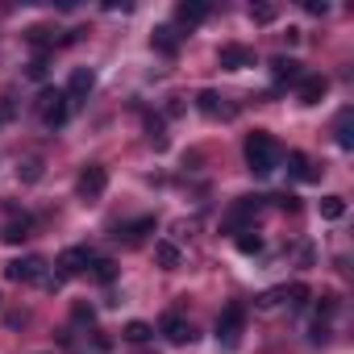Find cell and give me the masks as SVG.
<instances>
[{
    "instance_id": "cell-5",
    "label": "cell",
    "mask_w": 354,
    "mask_h": 354,
    "mask_svg": "<svg viewBox=\"0 0 354 354\" xmlns=\"http://www.w3.org/2000/svg\"><path fill=\"white\" fill-rule=\"evenodd\" d=\"M104 188H109V171H104L100 162H88V167L80 171V184H75V192H80L84 201H96Z\"/></svg>"
},
{
    "instance_id": "cell-3",
    "label": "cell",
    "mask_w": 354,
    "mask_h": 354,
    "mask_svg": "<svg viewBox=\"0 0 354 354\" xmlns=\"http://www.w3.org/2000/svg\"><path fill=\"white\" fill-rule=\"evenodd\" d=\"M5 275H9L13 283H42V279H46V259L26 254V259L9 263V267H5Z\"/></svg>"
},
{
    "instance_id": "cell-6",
    "label": "cell",
    "mask_w": 354,
    "mask_h": 354,
    "mask_svg": "<svg viewBox=\"0 0 354 354\" xmlns=\"http://www.w3.org/2000/svg\"><path fill=\"white\" fill-rule=\"evenodd\" d=\"M196 109H201L205 117H213V121H234V117H238V104H230L221 92H201V96H196Z\"/></svg>"
},
{
    "instance_id": "cell-20",
    "label": "cell",
    "mask_w": 354,
    "mask_h": 354,
    "mask_svg": "<svg viewBox=\"0 0 354 354\" xmlns=\"http://www.w3.org/2000/svg\"><path fill=\"white\" fill-rule=\"evenodd\" d=\"M154 46H158L162 55H175V50H180V34H175L171 26H158V30H154Z\"/></svg>"
},
{
    "instance_id": "cell-27",
    "label": "cell",
    "mask_w": 354,
    "mask_h": 354,
    "mask_svg": "<svg viewBox=\"0 0 354 354\" xmlns=\"http://www.w3.org/2000/svg\"><path fill=\"white\" fill-rule=\"evenodd\" d=\"M279 300H283V288H271V292H263V296H259L254 304H259V308H275Z\"/></svg>"
},
{
    "instance_id": "cell-23",
    "label": "cell",
    "mask_w": 354,
    "mask_h": 354,
    "mask_svg": "<svg viewBox=\"0 0 354 354\" xmlns=\"http://www.w3.org/2000/svg\"><path fill=\"white\" fill-rule=\"evenodd\" d=\"M283 300H288L292 308H304V304L313 300V292H308V283H292V288H283Z\"/></svg>"
},
{
    "instance_id": "cell-30",
    "label": "cell",
    "mask_w": 354,
    "mask_h": 354,
    "mask_svg": "<svg viewBox=\"0 0 354 354\" xmlns=\"http://www.w3.org/2000/svg\"><path fill=\"white\" fill-rule=\"evenodd\" d=\"M21 175H26V180L34 184V180H38V175H42V162H38V158H34V162H26V171H21Z\"/></svg>"
},
{
    "instance_id": "cell-15",
    "label": "cell",
    "mask_w": 354,
    "mask_h": 354,
    "mask_svg": "<svg viewBox=\"0 0 354 354\" xmlns=\"http://www.w3.org/2000/svg\"><path fill=\"white\" fill-rule=\"evenodd\" d=\"M205 17H209V5H205V0H184V5L175 9V21H180V26H201Z\"/></svg>"
},
{
    "instance_id": "cell-26",
    "label": "cell",
    "mask_w": 354,
    "mask_h": 354,
    "mask_svg": "<svg viewBox=\"0 0 354 354\" xmlns=\"http://www.w3.org/2000/svg\"><path fill=\"white\" fill-rule=\"evenodd\" d=\"M250 17H254L259 26H271V21H275V5H254V9H250Z\"/></svg>"
},
{
    "instance_id": "cell-4",
    "label": "cell",
    "mask_w": 354,
    "mask_h": 354,
    "mask_svg": "<svg viewBox=\"0 0 354 354\" xmlns=\"http://www.w3.org/2000/svg\"><path fill=\"white\" fill-rule=\"evenodd\" d=\"M242 325H246L242 304H230V308L217 317V342H221V346H238V342H242Z\"/></svg>"
},
{
    "instance_id": "cell-8",
    "label": "cell",
    "mask_w": 354,
    "mask_h": 354,
    "mask_svg": "<svg viewBox=\"0 0 354 354\" xmlns=\"http://www.w3.org/2000/svg\"><path fill=\"white\" fill-rule=\"evenodd\" d=\"M221 67L225 71H246V67H254V50L250 46H238V42H230V46H221Z\"/></svg>"
},
{
    "instance_id": "cell-1",
    "label": "cell",
    "mask_w": 354,
    "mask_h": 354,
    "mask_svg": "<svg viewBox=\"0 0 354 354\" xmlns=\"http://www.w3.org/2000/svg\"><path fill=\"white\" fill-rule=\"evenodd\" d=\"M246 162H250L254 175H271V171L283 162V150H279V142H275L267 129H254V133L246 138Z\"/></svg>"
},
{
    "instance_id": "cell-21",
    "label": "cell",
    "mask_w": 354,
    "mask_h": 354,
    "mask_svg": "<svg viewBox=\"0 0 354 354\" xmlns=\"http://www.w3.org/2000/svg\"><path fill=\"white\" fill-rule=\"evenodd\" d=\"M350 121H354V113H350V109H342V113H337V146H342V150H350V146H354V129H350Z\"/></svg>"
},
{
    "instance_id": "cell-25",
    "label": "cell",
    "mask_w": 354,
    "mask_h": 354,
    "mask_svg": "<svg viewBox=\"0 0 354 354\" xmlns=\"http://www.w3.org/2000/svg\"><path fill=\"white\" fill-rule=\"evenodd\" d=\"M238 250H242V254H259V250H263V238H259V234H250V230H246V234H242V238H238Z\"/></svg>"
},
{
    "instance_id": "cell-22",
    "label": "cell",
    "mask_w": 354,
    "mask_h": 354,
    "mask_svg": "<svg viewBox=\"0 0 354 354\" xmlns=\"http://www.w3.org/2000/svg\"><path fill=\"white\" fill-rule=\"evenodd\" d=\"M321 217L325 221H342L346 217V196H321Z\"/></svg>"
},
{
    "instance_id": "cell-11",
    "label": "cell",
    "mask_w": 354,
    "mask_h": 354,
    "mask_svg": "<svg viewBox=\"0 0 354 354\" xmlns=\"http://www.w3.org/2000/svg\"><path fill=\"white\" fill-rule=\"evenodd\" d=\"M88 263H92V254L84 250V246H71V250H63V259H59V275L67 279V275H80V271H88Z\"/></svg>"
},
{
    "instance_id": "cell-17",
    "label": "cell",
    "mask_w": 354,
    "mask_h": 354,
    "mask_svg": "<svg viewBox=\"0 0 354 354\" xmlns=\"http://www.w3.org/2000/svg\"><path fill=\"white\" fill-rule=\"evenodd\" d=\"M271 75H275L279 84H300V75H304V71H300V63H296V59H275V63H271Z\"/></svg>"
},
{
    "instance_id": "cell-28",
    "label": "cell",
    "mask_w": 354,
    "mask_h": 354,
    "mask_svg": "<svg viewBox=\"0 0 354 354\" xmlns=\"http://www.w3.org/2000/svg\"><path fill=\"white\" fill-rule=\"evenodd\" d=\"M71 317H75V321H80V325H84V321H88V325H92V308H88V304H75V308H71Z\"/></svg>"
},
{
    "instance_id": "cell-29",
    "label": "cell",
    "mask_w": 354,
    "mask_h": 354,
    "mask_svg": "<svg viewBox=\"0 0 354 354\" xmlns=\"http://www.w3.org/2000/svg\"><path fill=\"white\" fill-rule=\"evenodd\" d=\"M308 337H313V342H329V325H325V321H317V325H313V333H308Z\"/></svg>"
},
{
    "instance_id": "cell-31",
    "label": "cell",
    "mask_w": 354,
    "mask_h": 354,
    "mask_svg": "<svg viewBox=\"0 0 354 354\" xmlns=\"http://www.w3.org/2000/svg\"><path fill=\"white\" fill-rule=\"evenodd\" d=\"M30 75H34V80H42V75H46V59H42V55L30 63Z\"/></svg>"
},
{
    "instance_id": "cell-14",
    "label": "cell",
    "mask_w": 354,
    "mask_h": 354,
    "mask_svg": "<svg viewBox=\"0 0 354 354\" xmlns=\"http://www.w3.org/2000/svg\"><path fill=\"white\" fill-rule=\"evenodd\" d=\"M254 213H259V196H242V201L234 205V213L225 217V230H242Z\"/></svg>"
},
{
    "instance_id": "cell-7",
    "label": "cell",
    "mask_w": 354,
    "mask_h": 354,
    "mask_svg": "<svg viewBox=\"0 0 354 354\" xmlns=\"http://www.w3.org/2000/svg\"><path fill=\"white\" fill-rule=\"evenodd\" d=\"M162 337H167L171 346H188V342H196V329H192V321H184L180 313H167V317H162Z\"/></svg>"
},
{
    "instance_id": "cell-32",
    "label": "cell",
    "mask_w": 354,
    "mask_h": 354,
    "mask_svg": "<svg viewBox=\"0 0 354 354\" xmlns=\"http://www.w3.org/2000/svg\"><path fill=\"white\" fill-rule=\"evenodd\" d=\"M304 9H308V13H317V17H321V13H325V9H329V5H325V0H304Z\"/></svg>"
},
{
    "instance_id": "cell-18",
    "label": "cell",
    "mask_w": 354,
    "mask_h": 354,
    "mask_svg": "<svg viewBox=\"0 0 354 354\" xmlns=\"http://www.w3.org/2000/svg\"><path fill=\"white\" fill-rule=\"evenodd\" d=\"M88 275H92L96 283H113V279H117V263H113V259H92V263H88Z\"/></svg>"
},
{
    "instance_id": "cell-16",
    "label": "cell",
    "mask_w": 354,
    "mask_h": 354,
    "mask_svg": "<svg viewBox=\"0 0 354 354\" xmlns=\"http://www.w3.org/2000/svg\"><path fill=\"white\" fill-rule=\"evenodd\" d=\"M30 225H34V221H30V217H26V213H21V217H13V221H9V225H5V234H0V238H5V242H9V246H21V242H26V238H30Z\"/></svg>"
},
{
    "instance_id": "cell-10",
    "label": "cell",
    "mask_w": 354,
    "mask_h": 354,
    "mask_svg": "<svg viewBox=\"0 0 354 354\" xmlns=\"http://www.w3.org/2000/svg\"><path fill=\"white\" fill-rule=\"evenodd\" d=\"M154 225H158L154 217H138V221H129V225H121V230H117V238H121L125 246H138V242H142L146 234H154Z\"/></svg>"
},
{
    "instance_id": "cell-33",
    "label": "cell",
    "mask_w": 354,
    "mask_h": 354,
    "mask_svg": "<svg viewBox=\"0 0 354 354\" xmlns=\"http://www.w3.org/2000/svg\"><path fill=\"white\" fill-rule=\"evenodd\" d=\"M333 308H337V296H321V313H325V317H329V313H333Z\"/></svg>"
},
{
    "instance_id": "cell-9",
    "label": "cell",
    "mask_w": 354,
    "mask_h": 354,
    "mask_svg": "<svg viewBox=\"0 0 354 354\" xmlns=\"http://www.w3.org/2000/svg\"><path fill=\"white\" fill-rule=\"evenodd\" d=\"M325 92H329V80H325V75H300V84H296L300 104H321Z\"/></svg>"
},
{
    "instance_id": "cell-12",
    "label": "cell",
    "mask_w": 354,
    "mask_h": 354,
    "mask_svg": "<svg viewBox=\"0 0 354 354\" xmlns=\"http://www.w3.org/2000/svg\"><path fill=\"white\" fill-rule=\"evenodd\" d=\"M288 171H292V180H300V184H313L317 175H321V171L308 162V154H300V150H292V154H288Z\"/></svg>"
},
{
    "instance_id": "cell-13",
    "label": "cell",
    "mask_w": 354,
    "mask_h": 354,
    "mask_svg": "<svg viewBox=\"0 0 354 354\" xmlns=\"http://www.w3.org/2000/svg\"><path fill=\"white\" fill-rule=\"evenodd\" d=\"M92 88H96V75H92L88 67H75V71H71V84H67V100H84Z\"/></svg>"
},
{
    "instance_id": "cell-2",
    "label": "cell",
    "mask_w": 354,
    "mask_h": 354,
    "mask_svg": "<svg viewBox=\"0 0 354 354\" xmlns=\"http://www.w3.org/2000/svg\"><path fill=\"white\" fill-rule=\"evenodd\" d=\"M38 113H42V121H46L50 129H59V125L67 121V113H71V100H67V92H59V88H46V92L38 96Z\"/></svg>"
},
{
    "instance_id": "cell-19",
    "label": "cell",
    "mask_w": 354,
    "mask_h": 354,
    "mask_svg": "<svg viewBox=\"0 0 354 354\" xmlns=\"http://www.w3.org/2000/svg\"><path fill=\"white\" fill-rule=\"evenodd\" d=\"M154 259H158V267L175 271V267H180V246H175V242H154Z\"/></svg>"
},
{
    "instance_id": "cell-24",
    "label": "cell",
    "mask_w": 354,
    "mask_h": 354,
    "mask_svg": "<svg viewBox=\"0 0 354 354\" xmlns=\"http://www.w3.org/2000/svg\"><path fill=\"white\" fill-rule=\"evenodd\" d=\"M121 337H125V342H150V337H154V329H150L146 321H129V325L121 329Z\"/></svg>"
}]
</instances>
